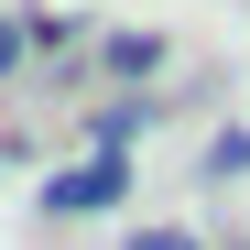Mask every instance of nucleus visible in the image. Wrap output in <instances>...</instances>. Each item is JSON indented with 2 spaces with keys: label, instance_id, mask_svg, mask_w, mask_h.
<instances>
[{
  "label": "nucleus",
  "instance_id": "nucleus-1",
  "mask_svg": "<svg viewBox=\"0 0 250 250\" xmlns=\"http://www.w3.org/2000/svg\"><path fill=\"white\" fill-rule=\"evenodd\" d=\"M120 196H131V152H87V163H65V174L44 185L55 218H98V207H120Z\"/></svg>",
  "mask_w": 250,
  "mask_h": 250
},
{
  "label": "nucleus",
  "instance_id": "nucleus-2",
  "mask_svg": "<svg viewBox=\"0 0 250 250\" xmlns=\"http://www.w3.org/2000/svg\"><path fill=\"white\" fill-rule=\"evenodd\" d=\"M98 65H109V76H163V44H152V33H109Z\"/></svg>",
  "mask_w": 250,
  "mask_h": 250
},
{
  "label": "nucleus",
  "instance_id": "nucleus-3",
  "mask_svg": "<svg viewBox=\"0 0 250 250\" xmlns=\"http://www.w3.org/2000/svg\"><path fill=\"white\" fill-rule=\"evenodd\" d=\"M250 174V131H218V142H207V185H239Z\"/></svg>",
  "mask_w": 250,
  "mask_h": 250
},
{
  "label": "nucleus",
  "instance_id": "nucleus-4",
  "mask_svg": "<svg viewBox=\"0 0 250 250\" xmlns=\"http://www.w3.org/2000/svg\"><path fill=\"white\" fill-rule=\"evenodd\" d=\"M33 65V22H0V76H22Z\"/></svg>",
  "mask_w": 250,
  "mask_h": 250
},
{
  "label": "nucleus",
  "instance_id": "nucleus-5",
  "mask_svg": "<svg viewBox=\"0 0 250 250\" xmlns=\"http://www.w3.org/2000/svg\"><path fill=\"white\" fill-rule=\"evenodd\" d=\"M131 250H196V229H131Z\"/></svg>",
  "mask_w": 250,
  "mask_h": 250
},
{
  "label": "nucleus",
  "instance_id": "nucleus-6",
  "mask_svg": "<svg viewBox=\"0 0 250 250\" xmlns=\"http://www.w3.org/2000/svg\"><path fill=\"white\" fill-rule=\"evenodd\" d=\"M239 250H250V239H239Z\"/></svg>",
  "mask_w": 250,
  "mask_h": 250
}]
</instances>
